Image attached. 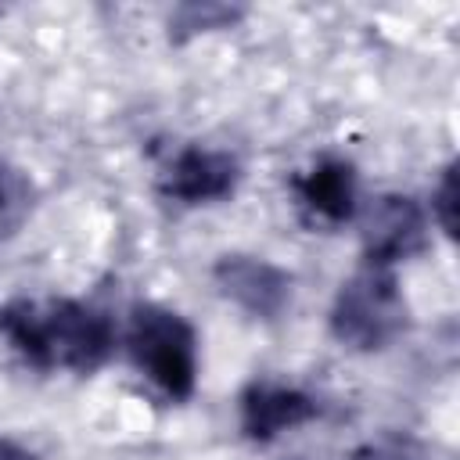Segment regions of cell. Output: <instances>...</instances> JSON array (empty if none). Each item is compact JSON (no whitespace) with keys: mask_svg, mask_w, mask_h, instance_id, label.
I'll list each match as a JSON object with an SVG mask.
<instances>
[{"mask_svg":"<svg viewBox=\"0 0 460 460\" xmlns=\"http://www.w3.org/2000/svg\"><path fill=\"white\" fill-rule=\"evenodd\" d=\"M352 460H428V449L410 431H381L352 449Z\"/></svg>","mask_w":460,"mask_h":460,"instance_id":"11","label":"cell"},{"mask_svg":"<svg viewBox=\"0 0 460 460\" xmlns=\"http://www.w3.org/2000/svg\"><path fill=\"white\" fill-rule=\"evenodd\" d=\"M212 284L226 302H234L241 313L255 320L284 316L295 298V277L284 266L262 255H248V252L219 255L212 262Z\"/></svg>","mask_w":460,"mask_h":460,"instance_id":"7","label":"cell"},{"mask_svg":"<svg viewBox=\"0 0 460 460\" xmlns=\"http://www.w3.org/2000/svg\"><path fill=\"white\" fill-rule=\"evenodd\" d=\"M36 201L40 187L29 176V169L0 158V244L25 230V223L36 212Z\"/></svg>","mask_w":460,"mask_h":460,"instance_id":"9","label":"cell"},{"mask_svg":"<svg viewBox=\"0 0 460 460\" xmlns=\"http://www.w3.org/2000/svg\"><path fill=\"white\" fill-rule=\"evenodd\" d=\"M237 183H241L237 155L208 144H183L158 172V194L183 208L226 201L237 190Z\"/></svg>","mask_w":460,"mask_h":460,"instance_id":"6","label":"cell"},{"mask_svg":"<svg viewBox=\"0 0 460 460\" xmlns=\"http://www.w3.org/2000/svg\"><path fill=\"white\" fill-rule=\"evenodd\" d=\"M327 327L349 352H385L410 327V305L392 270L359 266L334 291Z\"/></svg>","mask_w":460,"mask_h":460,"instance_id":"3","label":"cell"},{"mask_svg":"<svg viewBox=\"0 0 460 460\" xmlns=\"http://www.w3.org/2000/svg\"><path fill=\"white\" fill-rule=\"evenodd\" d=\"M446 237L456 234V162H446L438 172V183L431 187V216H428Z\"/></svg>","mask_w":460,"mask_h":460,"instance_id":"12","label":"cell"},{"mask_svg":"<svg viewBox=\"0 0 460 460\" xmlns=\"http://www.w3.org/2000/svg\"><path fill=\"white\" fill-rule=\"evenodd\" d=\"M0 460H40L25 442L11 438V435H0Z\"/></svg>","mask_w":460,"mask_h":460,"instance_id":"13","label":"cell"},{"mask_svg":"<svg viewBox=\"0 0 460 460\" xmlns=\"http://www.w3.org/2000/svg\"><path fill=\"white\" fill-rule=\"evenodd\" d=\"M320 417L316 399L288 381H270V377H255L241 388L237 395V420H241V435L248 442H273L309 420Z\"/></svg>","mask_w":460,"mask_h":460,"instance_id":"8","label":"cell"},{"mask_svg":"<svg viewBox=\"0 0 460 460\" xmlns=\"http://www.w3.org/2000/svg\"><path fill=\"white\" fill-rule=\"evenodd\" d=\"M126 352L137 374L169 402H187L198 388V334L169 305L140 302L129 313Z\"/></svg>","mask_w":460,"mask_h":460,"instance_id":"2","label":"cell"},{"mask_svg":"<svg viewBox=\"0 0 460 460\" xmlns=\"http://www.w3.org/2000/svg\"><path fill=\"white\" fill-rule=\"evenodd\" d=\"M295 212L313 230H338L359 212V172L341 155H320L288 183Z\"/></svg>","mask_w":460,"mask_h":460,"instance_id":"5","label":"cell"},{"mask_svg":"<svg viewBox=\"0 0 460 460\" xmlns=\"http://www.w3.org/2000/svg\"><path fill=\"white\" fill-rule=\"evenodd\" d=\"M0 338L32 370H101L119 341L111 316L79 298H11L0 305Z\"/></svg>","mask_w":460,"mask_h":460,"instance_id":"1","label":"cell"},{"mask_svg":"<svg viewBox=\"0 0 460 460\" xmlns=\"http://www.w3.org/2000/svg\"><path fill=\"white\" fill-rule=\"evenodd\" d=\"M428 241H431V219L413 194L402 190L377 194L359 216V244L367 266L392 270L420 255Z\"/></svg>","mask_w":460,"mask_h":460,"instance_id":"4","label":"cell"},{"mask_svg":"<svg viewBox=\"0 0 460 460\" xmlns=\"http://www.w3.org/2000/svg\"><path fill=\"white\" fill-rule=\"evenodd\" d=\"M248 11L241 4H216V0H190V4H180L172 7L169 14V40L172 43H187L194 36H205V32H223V29H234Z\"/></svg>","mask_w":460,"mask_h":460,"instance_id":"10","label":"cell"}]
</instances>
